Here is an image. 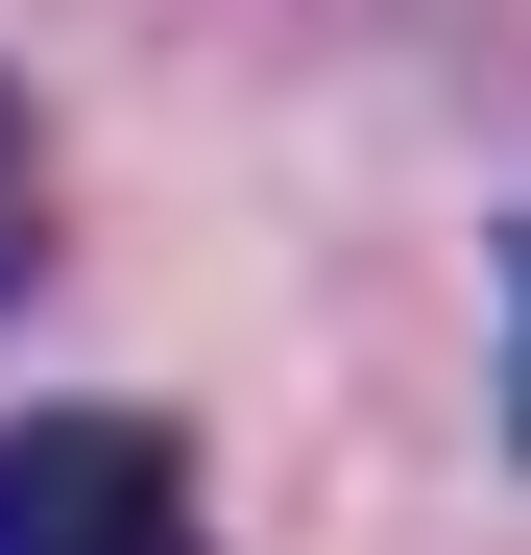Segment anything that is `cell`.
Listing matches in <instances>:
<instances>
[{"label":"cell","instance_id":"cell-1","mask_svg":"<svg viewBox=\"0 0 531 555\" xmlns=\"http://www.w3.org/2000/svg\"><path fill=\"white\" fill-rule=\"evenodd\" d=\"M0 555H218L169 411H25L0 435Z\"/></svg>","mask_w":531,"mask_h":555},{"label":"cell","instance_id":"cell-2","mask_svg":"<svg viewBox=\"0 0 531 555\" xmlns=\"http://www.w3.org/2000/svg\"><path fill=\"white\" fill-rule=\"evenodd\" d=\"M49 291V121H25V73H0V314Z\"/></svg>","mask_w":531,"mask_h":555},{"label":"cell","instance_id":"cell-3","mask_svg":"<svg viewBox=\"0 0 531 555\" xmlns=\"http://www.w3.org/2000/svg\"><path fill=\"white\" fill-rule=\"evenodd\" d=\"M507 459H531V218H507Z\"/></svg>","mask_w":531,"mask_h":555}]
</instances>
